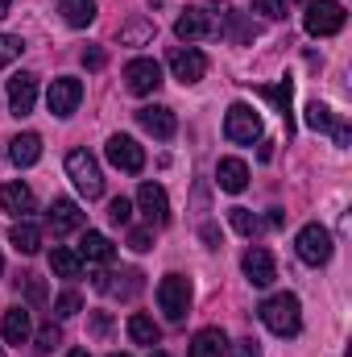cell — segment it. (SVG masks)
<instances>
[{
  "mask_svg": "<svg viewBox=\"0 0 352 357\" xmlns=\"http://www.w3.org/2000/svg\"><path fill=\"white\" fill-rule=\"evenodd\" d=\"M257 316H262V324L273 337H298V333H303V303H298V295H290V291L269 295L262 307H257Z\"/></svg>",
  "mask_w": 352,
  "mask_h": 357,
  "instance_id": "cell-1",
  "label": "cell"
},
{
  "mask_svg": "<svg viewBox=\"0 0 352 357\" xmlns=\"http://www.w3.org/2000/svg\"><path fill=\"white\" fill-rule=\"evenodd\" d=\"M344 21H349V13H344L340 0H311L307 13H303V29L311 38H332V33L344 29Z\"/></svg>",
  "mask_w": 352,
  "mask_h": 357,
  "instance_id": "cell-2",
  "label": "cell"
},
{
  "mask_svg": "<svg viewBox=\"0 0 352 357\" xmlns=\"http://www.w3.org/2000/svg\"><path fill=\"white\" fill-rule=\"evenodd\" d=\"M67 175H71L75 191L83 199H99L104 195V171H99V162L91 158L88 150H71L67 154Z\"/></svg>",
  "mask_w": 352,
  "mask_h": 357,
  "instance_id": "cell-3",
  "label": "cell"
},
{
  "mask_svg": "<svg viewBox=\"0 0 352 357\" xmlns=\"http://www.w3.org/2000/svg\"><path fill=\"white\" fill-rule=\"evenodd\" d=\"M224 137L237 142V146H253V142L262 137V116L253 112V104L237 100V104L224 112Z\"/></svg>",
  "mask_w": 352,
  "mask_h": 357,
  "instance_id": "cell-4",
  "label": "cell"
},
{
  "mask_svg": "<svg viewBox=\"0 0 352 357\" xmlns=\"http://www.w3.org/2000/svg\"><path fill=\"white\" fill-rule=\"evenodd\" d=\"M294 250L307 266H328L332 262V233L323 225H303L294 237Z\"/></svg>",
  "mask_w": 352,
  "mask_h": 357,
  "instance_id": "cell-5",
  "label": "cell"
},
{
  "mask_svg": "<svg viewBox=\"0 0 352 357\" xmlns=\"http://www.w3.org/2000/svg\"><path fill=\"white\" fill-rule=\"evenodd\" d=\"M158 307L166 312L170 324H178L186 316V307H191V282H186V274H166L158 282Z\"/></svg>",
  "mask_w": 352,
  "mask_h": 357,
  "instance_id": "cell-6",
  "label": "cell"
},
{
  "mask_svg": "<svg viewBox=\"0 0 352 357\" xmlns=\"http://www.w3.org/2000/svg\"><path fill=\"white\" fill-rule=\"evenodd\" d=\"M104 154H108V162H112L116 171H125V175H141V171H145V150H141L129 133H112L108 146H104Z\"/></svg>",
  "mask_w": 352,
  "mask_h": 357,
  "instance_id": "cell-7",
  "label": "cell"
},
{
  "mask_svg": "<svg viewBox=\"0 0 352 357\" xmlns=\"http://www.w3.org/2000/svg\"><path fill=\"white\" fill-rule=\"evenodd\" d=\"M137 125H141L145 133H154L158 142H170L178 133V116H175V108H166V104H145V108H137Z\"/></svg>",
  "mask_w": 352,
  "mask_h": 357,
  "instance_id": "cell-8",
  "label": "cell"
},
{
  "mask_svg": "<svg viewBox=\"0 0 352 357\" xmlns=\"http://www.w3.org/2000/svg\"><path fill=\"white\" fill-rule=\"evenodd\" d=\"M170 71H175L178 84H199V79L207 75V59H203V50H195V46H175V50H170Z\"/></svg>",
  "mask_w": 352,
  "mask_h": 357,
  "instance_id": "cell-9",
  "label": "cell"
},
{
  "mask_svg": "<svg viewBox=\"0 0 352 357\" xmlns=\"http://www.w3.org/2000/svg\"><path fill=\"white\" fill-rule=\"evenodd\" d=\"M125 84L133 96H150V91L162 88V67L154 63V59H133L129 67H125Z\"/></svg>",
  "mask_w": 352,
  "mask_h": 357,
  "instance_id": "cell-10",
  "label": "cell"
},
{
  "mask_svg": "<svg viewBox=\"0 0 352 357\" xmlns=\"http://www.w3.org/2000/svg\"><path fill=\"white\" fill-rule=\"evenodd\" d=\"M79 100H83V84H79V79H71V75L54 79L50 91H46V104H50V112H54V116H71V112L79 108Z\"/></svg>",
  "mask_w": 352,
  "mask_h": 357,
  "instance_id": "cell-11",
  "label": "cell"
},
{
  "mask_svg": "<svg viewBox=\"0 0 352 357\" xmlns=\"http://www.w3.org/2000/svg\"><path fill=\"white\" fill-rule=\"evenodd\" d=\"M137 208L150 225H166L170 220V199H166V187L158 183H141L137 187Z\"/></svg>",
  "mask_w": 352,
  "mask_h": 357,
  "instance_id": "cell-12",
  "label": "cell"
},
{
  "mask_svg": "<svg viewBox=\"0 0 352 357\" xmlns=\"http://www.w3.org/2000/svg\"><path fill=\"white\" fill-rule=\"evenodd\" d=\"M33 104H38V75H29V71L13 75L8 79V112L13 116H29Z\"/></svg>",
  "mask_w": 352,
  "mask_h": 357,
  "instance_id": "cell-13",
  "label": "cell"
},
{
  "mask_svg": "<svg viewBox=\"0 0 352 357\" xmlns=\"http://www.w3.org/2000/svg\"><path fill=\"white\" fill-rule=\"evenodd\" d=\"M241 266H245V278H249L253 287H269V282L278 278L273 254H269L265 245H249V250H245V258H241Z\"/></svg>",
  "mask_w": 352,
  "mask_h": 357,
  "instance_id": "cell-14",
  "label": "cell"
},
{
  "mask_svg": "<svg viewBox=\"0 0 352 357\" xmlns=\"http://www.w3.org/2000/svg\"><path fill=\"white\" fill-rule=\"evenodd\" d=\"M175 33H178V42H199V38L216 33V21H211L207 8H186V13H178Z\"/></svg>",
  "mask_w": 352,
  "mask_h": 357,
  "instance_id": "cell-15",
  "label": "cell"
},
{
  "mask_svg": "<svg viewBox=\"0 0 352 357\" xmlns=\"http://www.w3.org/2000/svg\"><path fill=\"white\" fill-rule=\"evenodd\" d=\"M46 225H50V233H54V237H67V233L83 229V212H79V204H75V199H54V204H50V212H46Z\"/></svg>",
  "mask_w": 352,
  "mask_h": 357,
  "instance_id": "cell-16",
  "label": "cell"
},
{
  "mask_svg": "<svg viewBox=\"0 0 352 357\" xmlns=\"http://www.w3.org/2000/svg\"><path fill=\"white\" fill-rule=\"evenodd\" d=\"M216 183H220V191L241 195V191L249 187V167H245V158H220V162H216Z\"/></svg>",
  "mask_w": 352,
  "mask_h": 357,
  "instance_id": "cell-17",
  "label": "cell"
},
{
  "mask_svg": "<svg viewBox=\"0 0 352 357\" xmlns=\"http://www.w3.org/2000/svg\"><path fill=\"white\" fill-rule=\"evenodd\" d=\"M38 204H33V191L25 187V183H4L0 187V212H8V216H29Z\"/></svg>",
  "mask_w": 352,
  "mask_h": 357,
  "instance_id": "cell-18",
  "label": "cell"
},
{
  "mask_svg": "<svg viewBox=\"0 0 352 357\" xmlns=\"http://www.w3.org/2000/svg\"><path fill=\"white\" fill-rule=\"evenodd\" d=\"M224 354H228L224 328H199L191 337V349H186V357H224Z\"/></svg>",
  "mask_w": 352,
  "mask_h": 357,
  "instance_id": "cell-19",
  "label": "cell"
},
{
  "mask_svg": "<svg viewBox=\"0 0 352 357\" xmlns=\"http://www.w3.org/2000/svg\"><path fill=\"white\" fill-rule=\"evenodd\" d=\"M38 158H42V137L38 133H17L8 142V162L13 167H33Z\"/></svg>",
  "mask_w": 352,
  "mask_h": 357,
  "instance_id": "cell-20",
  "label": "cell"
},
{
  "mask_svg": "<svg viewBox=\"0 0 352 357\" xmlns=\"http://www.w3.org/2000/svg\"><path fill=\"white\" fill-rule=\"evenodd\" d=\"M0 333H4V341H8V345H25V341H29V333H33L29 312H25V307H8V312H4V324H0Z\"/></svg>",
  "mask_w": 352,
  "mask_h": 357,
  "instance_id": "cell-21",
  "label": "cell"
},
{
  "mask_svg": "<svg viewBox=\"0 0 352 357\" xmlns=\"http://www.w3.org/2000/svg\"><path fill=\"white\" fill-rule=\"evenodd\" d=\"M154 38H158V25H154L150 17H133V21L120 25V42H125V46H150Z\"/></svg>",
  "mask_w": 352,
  "mask_h": 357,
  "instance_id": "cell-22",
  "label": "cell"
},
{
  "mask_svg": "<svg viewBox=\"0 0 352 357\" xmlns=\"http://www.w3.org/2000/svg\"><path fill=\"white\" fill-rule=\"evenodd\" d=\"M58 13H63L67 25L88 29L91 21H95V0H58Z\"/></svg>",
  "mask_w": 352,
  "mask_h": 357,
  "instance_id": "cell-23",
  "label": "cell"
},
{
  "mask_svg": "<svg viewBox=\"0 0 352 357\" xmlns=\"http://www.w3.org/2000/svg\"><path fill=\"white\" fill-rule=\"evenodd\" d=\"M8 245H13L17 254H25V258H29V254H38V250H42V233H38L33 225H25V220H21V225H13V229H8Z\"/></svg>",
  "mask_w": 352,
  "mask_h": 357,
  "instance_id": "cell-24",
  "label": "cell"
},
{
  "mask_svg": "<svg viewBox=\"0 0 352 357\" xmlns=\"http://www.w3.org/2000/svg\"><path fill=\"white\" fill-rule=\"evenodd\" d=\"M129 337H133V345H150V349H154V345L162 341V328H158L150 316L133 312V316H129Z\"/></svg>",
  "mask_w": 352,
  "mask_h": 357,
  "instance_id": "cell-25",
  "label": "cell"
},
{
  "mask_svg": "<svg viewBox=\"0 0 352 357\" xmlns=\"http://www.w3.org/2000/svg\"><path fill=\"white\" fill-rule=\"evenodd\" d=\"M112 241L104 237V233H83V241H79V258H88V262H112Z\"/></svg>",
  "mask_w": 352,
  "mask_h": 357,
  "instance_id": "cell-26",
  "label": "cell"
},
{
  "mask_svg": "<svg viewBox=\"0 0 352 357\" xmlns=\"http://www.w3.org/2000/svg\"><path fill=\"white\" fill-rule=\"evenodd\" d=\"M50 270H54L58 278H79V274H83V258H79L75 250H67V245H54V254H50Z\"/></svg>",
  "mask_w": 352,
  "mask_h": 357,
  "instance_id": "cell-27",
  "label": "cell"
},
{
  "mask_svg": "<svg viewBox=\"0 0 352 357\" xmlns=\"http://www.w3.org/2000/svg\"><path fill=\"white\" fill-rule=\"evenodd\" d=\"M282 112V121H286V129H290V104H294V88H290V79H282V84H269V88H257Z\"/></svg>",
  "mask_w": 352,
  "mask_h": 357,
  "instance_id": "cell-28",
  "label": "cell"
},
{
  "mask_svg": "<svg viewBox=\"0 0 352 357\" xmlns=\"http://www.w3.org/2000/svg\"><path fill=\"white\" fill-rule=\"evenodd\" d=\"M332 121H336V116H332V108H328V104H319V100H311V104H307V125H311L315 133H328V129H332Z\"/></svg>",
  "mask_w": 352,
  "mask_h": 357,
  "instance_id": "cell-29",
  "label": "cell"
},
{
  "mask_svg": "<svg viewBox=\"0 0 352 357\" xmlns=\"http://www.w3.org/2000/svg\"><path fill=\"white\" fill-rule=\"evenodd\" d=\"M79 307H83V295H79V291H63V295L54 299V316H58V320L79 316Z\"/></svg>",
  "mask_w": 352,
  "mask_h": 357,
  "instance_id": "cell-30",
  "label": "cell"
},
{
  "mask_svg": "<svg viewBox=\"0 0 352 357\" xmlns=\"http://www.w3.org/2000/svg\"><path fill=\"white\" fill-rule=\"evenodd\" d=\"M228 220H232V229H237L241 237H253V233H257V216H253L249 208H232Z\"/></svg>",
  "mask_w": 352,
  "mask_h": 357,
  "instance_id": "cell-31",
  "label": "cell"
},
{
  "mask_svg": "<svg viewBox=\"0 0 352 357\" xmlns=\"http://www.w3.org/2000/svg\"><path fill=\"white\" fill-rule=\"evenodd\" d=\"M21 50H25V42H21V38L0 33V67H13V63L21 59Z\"/></svg>",
  "mask_w": 352,
  "mask_h": 357,
  "instance_id": "cell-32",
  "label": "cell"
},
{
  "mask_svg": "<svg viewBox=\"0 0 352 357\" xmlns=\"http://www.w3.org/2000/svg\"><path fill=\"white\" fill-rule=\"evenodd\" d=\"M108 220H112V225H129V220H133V199L116 195V199L108 204Z\"/></svg>",
  "mask_w": 352,
  "mask_h": 357,
  "instance_id": "cell-33",
  "label": "cell"
},
{
  "mask_svg": "<svg viewBox=\"0 0 352 357\" xmlns=\"http://www.w3.org/2000/svg\"><path fill=\"white\" fill-rule=\"evenodd\" d=\"M253 8H257L262 17H269V21H282V17L290 13V0H253Z\"/></svg>",
  "mask_w": 352,
  "mask_h": 357,
  "instance_id": "cell-34",
  "label": "cell"
},
{
  "mask_svg": "<svg viewBox=\"0 0 352 357\" xmlns=\"http://www.w3.org/2000/svg\"><path fill=\"white\" fill-rule=\"evenodd\" d=\"M54 345H63V333H58V324L50 320V324H46L42 333H38V354H50Z\"/></svg>",
  "mask_w": 352,
  "mask_h": 357,
  "instance_id": "cell-35",
  "label": "cell"
},
{
  "mask_svg": "<svg viewBox=\"0 0 352 357\" xmlns=\"http://www.w3.org/2000/svg\"><path fill=\"white\" fill-rule=\"evenodd\" d=\"M125 282H108V291H116V295H137L141 291V274L137 270H129V274H120Z\"/></svg>",
  "mask_w": 352,
  "mask_h": 357,
  "instance_id": "cell-36",
  "label": "cell"
},
{
  "mask_svg": "<svg viewBox=\"0 0 352 357\" xmlns=\"http://www.w3.org/2000/svg\"><path fill=\"white\" fill-rule=\"evenodd\" d=\"M129 250H133V254L154 250V233H150V229H133V233H129Z\"/></svg>",
  "mask_w": 352,
  "mask_h": 357,
  "instance_id": "cell-37",
  "label": "cell"
},
{
  "mask_svg": "<svg viewBox=\"0 0 352 357\" xmlns=\"http://www.w3.org/2000/svg\"><path fill=\"white\" fill-rule=\"evenodd\" d=\"M25 295H29L33 303H46V282L33 278V274H25Z\"/></svg>",
  "mask_w": 352,
  "mask_h": 357,
  "instance_id": "cell-38",
  "label": "cell"
},
{
  "mask_svg": "<svg viewBox=\"0 0 352 357\" xmlns=\"http://www.w3.org/2000/svg\"><path fill=\"white\" fill-rule=\"evenodd\" d=\"M104 63H108V54H104L99 46H88V50H83V67H88V71H99Z\"/></svg>",
  "mask_w": 352,
  "mask_h": 357,
  "instance_id": "cell-39",
  "label": "cell"
},
{
  "mask_svg": "<svg viewBox=\"0 0 352 357\" xmlns=\"http://www.w3.org/2000/svg\"><path fill=\"white\" fill-rule=\"evenodd\" d=\"M232 349V357H262V349H257V341L249 337V341H237V345H228Z\"/></svg>",
  "mask_w": 352,
  "mask_h": 357,
  "instance_id": "cell-40",
  "label": "cell"
},
{
  "mask_svg": "<svg viewBox=\"0 0 352 357\" xmlns=\"http://www.w3.org/2000/svg\"><path fill=\"white\" fill-rule=\"evenodd\" d=\"M108 328H112V316H108V312H95V316H91V333H95V337H108Z\"/></svg>",
  "mask_w": 352,
  "mask_h": 357,
  "instance_id": "cell-41",
  "label": "cell"
},
{
  "mask_svg": "<svg viewBox=\"0 0 352 357\" xmlns=\"http://www.w3.org/2000/svg\"><path fill=\"white\" fill-rule=\"evenodd\" d=\"M203 241H207V250H220V233H216V225H203Z\"/></svg>",
  "mask_w": 352,
  "mask_h": 357,
  "instance_id": "cell-42",
  "label": "cell"
},
{
  "mask_svg": "<svg viewBox=\"0 0 352 357\" xmlns=\"http://www.w3.org/2000/svg\"><path fill=\"white\" fill-rule=\"evenodd\" d=\"M108 278H112L108 270H95V274H91V287H95V291H108Z\"/></svg>",
  "mask_w": 352,
  "mask_h": 357,
  "instance_id": "cell-43",
  "label": "cell"
},
{
  "mask_svg": "<svg viewBox=\"0 0 352 357\" xmlns=\"http://www.w3.org/2000/svg\"><path fill=\"white\" fill-rule=\"evenodd\" d=\"M8 8H13V0H0V17H8Z\"/></svg>",
  "mask_w": 352,
  "mask_h": 357,
  "instance_id": "cell-44",
  "label": "cell"
},
{
  "mask_svg": "<svg viewBox=\"0 0 352 357\" xmlns=\"http://www.w3.org/2000/svg\"><path fill=\"white\" fill-rule=\"evenodd\" d=\"M67 357H91V354H88V349H71Z\"/></svg>",
  "mask_w": 352,
  "mask_h": 357,
  "instance_id": "cell-45",
  "label": "cell"
},
{
  "mask_svg": "<svg viewBox=\"0 0 352 357\" xmlns=\"http://www.w3.org/2000/svg\"><path fill=\"white\" fill-rule=\"evenodd\" d=\"M150 357H170V354H162V349H158V354H150Z\"/></svg>",
  "mask_w": 352,
  "mask_h": 357,
  "instance_id": "cell-46",
  "label": "cell"
},
{
  "mask_svg": "<svg viewBox=\"0 0 352 357\" xmlns=\"http://www.w3.org/2000/svg\"><path fill=\"white\" fill-rule=\"evenodd\" d=\"M0 274H4V258H0Z\"/></svg>",
  "mask_w": 352,
  "mask_h": 357,
  "instance_id": "cell-47",
  "label": "cell"
},
{
  "mask_svg": "<svg viewBox=\"0 0 352 357\" xmlns=\"http://www.w3.org/2000/svg\"><path fill=\"white\" fill-rule=\"evenodd\" d=\"M112 357H129V354H112Z\"/></svg>",
  "mask_w": 352,
  "mask_h": 357,
  "instance_id": "cell-48",
  "label": "cell"
},
{
  "mask_svg": "<svg viewBox=\"0 0 352 357\" xmlns=\"http://www.w3.org/2000/svg\"><path fill=\"white\" fill-rule=\"evenodd\" d=\"M0 357H4V349H0Z\"/></svg>",
  "mask_w": 352,
  "mask_h": 357,
  "instance_id": "cell-49",
  "label": "cell"
}]
</instances>
